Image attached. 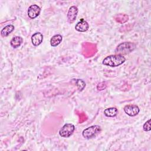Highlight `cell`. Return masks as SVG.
<instances>
[{
	"instance_id": "ac0fdd59",
	"label": "cell",
	"mask_w": 151,
	"mask_h": 151,
	"mask_svg": "<svg viewBox=\"0 0 151 151\" xmlns=\"http://www.w3.org/2000/svg\"><path fill=\"white\" fill-rule=\"evenodd\" d=\"M143 129L146 132H149L151 130L150 127V119H149L143 126Z\"/></svg>"
},
{
	"instance_id": "7c38bea8",
	"label": "cell",
	"mask_w": 151,
	"mask_h": 151,
	"mask_svg": "<svg viewBox=\"0 0 151 151\" xmlns=\"http://www.w3.org/2000/svg\"><path fill=\"white\" fill-rule=\"evenodd\" d=\"M63 40V37L60 34H57L52 37L50 40V44L52 47H56L59 45Z\"/></svg>"
},
{
	"instance_id": "8fae6325",
	"label": "cell",
	"mask_w": 151,
	"mask_h": 151,
	"mask_svg": "<svg viewBox=\"0 0 151 151\" xmlns=\"http://www.w3.org/2000/svg\"><path fill=\"white\" fill-rule=\"evenodd\" d=\"M114 19L117 22L124 24L129 20V16L125 14H118L114 17Z\"/></svg>"
},
{
	"instance_id": "2e32d148",
	"label": "cell",
	"mask_w": 151,
	"mask_h": 151,
	"mask_svg": "<svg viewBox=\"0 0 151 151\" xmlns=\"http://www.w3.org/2000/svg\"><path fill=\"white\" fill-rule=\"evenodd\" d=\"M76 114L78 116V123H82L87 120V116L84 112L76 110L75 111Z\"/></svg>"
},
{
	"instance_id": "7a4b0ae2",
	"label": "cell",
	"mask_w": 151,
	"mask_h": 151,
	"mask_svg": "<svg viewBox=\"0 0 151 151\" xmlns=\"http://www.w3.org/2000/svg\"><path fill=\"white\" fill-rule=\"evenodd\" d=\"M136 48V44L131 42H124L119 45L116 48L115 52L119 55H125L132 52Z\"/></svg>"
},
{
	"instance_id": "3957f363",
	"label": "cell",
	"mask_w": 151,
	"mask_h": 151,
	"mask_svg": "<svg viewBox=\"0 0 151 151\" xmlns=\"http://www.w3.org/2000/svg\"><path fill=\"white\" fill-rule=\"evenodd\" d=\"M97 51V46L95 44L86 42L82 44V54L86 58L91 57L96 54Z\"/></svg>"
},
{
	"instance_id": "5bb4252c",
	"label": "cell",
	"mask_w": 151,
	"mask_h": 151,
	"mask_svg": "<svg viewBox=\"0 0 151 151\" xmlns=\"http://www.w3.org/2000/svg\"><path fill=\"white\" fill-rule=\"evenodd\" d=\"M118 113V110L116 107H110L104 110V114L107 117H114Z\"/></svg>"
},
{
	"instance_id": "6da1fadb",
	"label": "cell",
	"mask_w": 151,
	"mask_h": 151,
	"mask_svg": "<svg viewBox=\"0 0 151 151\" xmlns=\"http://www.w3.org/2000/svg\"><path fill=\"white\" fill-rule=\"evenodd\" d=\"M125 58L122 55H111L104 58L102 63L105 65L114 67L122 64L125 61Z\"/></svg>"
},
{
	"instance_id": "4fadbf2b",
	"label": "cell",
	"mask_w": 151,
	"mask_h": 151,
	"mask_svg": "<svg viewBox=\"0 0 151 151\" xmlns=\"http://www.w3.org/2000/svg\"><path fill=\"white\" fill-rule=\"evenodd\" d=\"M22 41H23V40L21 37L15 36V37H14L12 38V40H11L10 44L13 48H16L19 47L21 45Z\"/></svg>"
},
{
	"instance_id": "9a60e30c",
	"label": "cell",
	"mask_w": 151,
	"mask_h": 151,
	"mask_svg": "<svg viewBox=\"0 0 151 151\" xmlns=\"http://www.w3.org/2000/svg\"><path fill=\"white\" fill-rule=\"evenodd\" d=\"M14 28H15L14 26L12 25H11V24L5 26L1 30V35L4 37H7L8 35H9L14 31Z\"/></svg>"
},
{
	"instance_id": "5b68a950",
	"label": "cell",
	"mask_w": 151,
	"mask_h": 151,
	"mask_svg": "<svg viewBox=\"0 0 151 151\" xmlns=\"http://www.w3.org/2000/svg\"><path fill=\"white\" fill-rule=\"evenodd\" d=\"M74 130L75 127L73 124L67 123L60 130L59 134L63 137H68L73 134Z\"/></svg>"
},
{
	"instance_id": "d6986e66",
	"label": "cell",
	"mask_w": 151,
	"mask_h": 151,
	"mask_svg": "<svg viewBox=\"0 0 151 151\" xmlns=\"http://www.w3.org/2000/svg\"><path fill=\"white\" fill-rule=\"evenodd\" d=\"M107 87V84L106 82H101L99 83L97 86V89L98 90H103Z\"/></svg>"
},
{
	"instance_id": "277c9868",
	"label": "cell",
	"mask_w": 151,
	"mask_h": 151,
	"mask_svg": "<svg viewBox=\"0 0 151 151\" xmlns=\"http://www.w3.org/2000/svg\"><path fill=\"white\" fill-rule=\"evenodd\" d=\"M101 130V128L100 126L95 125L90 126L86 129H85L82 133L83 137L87 139H90L94 136H96L97 133H99Z\"/></svg>"
},
{
	"instance_id": "8992f818",
	"label": "cell",
	"mask_w": 151,
	"mask_h": 151,
	"mask_svg": "<svg viewBox=\"0 0 151 151\" xmlns=\"http://www.w3.org/2000/svg\"><path fill=\"white\" fill-rule=\"evenodd\" d=\"M124 112L130 116H135L139 113V108L134 104H128L124 107Z\"/></svg>"
},
{
	"instance_id": "52a82bcc",
	"label": "cell",
	"mask_w": 151,
	"mask_h": 151,
	"mask_svg": "<svg viewBox=\"0 0 151 151\" xmlns=\"http://www.w3.org/2000/svg\"><path fill=\"white\" fill-rule=\"evenodd\" d=\"M41 12V8L36 4L29 6L28 9V15L31 19H34L37 17Z\"/></svg>"
},
{
	"instance_id": "e0dca14e",
	"label": "cell",
	"mask_w": 151,
	"mask_h": 151,
	"mask_svg": "<svg viewBox=\"0 0 151 151\" xmlns=\"http://www.w3.org/2000/svg\"><path fill=\"white\" fill-rule=\"evenodd\" d=\"M76 84L77 85V87L78 88V90L79 91H82L84 87H86V83L85 82L81 80V79H78L76 81Z\"/></svg>"
},
{
	"instance_id": "ba28073f",
	"label": "cell",
	"mask_w": 151,
	"mask_h": 151,
	"mask_svg": "<svg viewBox=\"0 0 151 151\" xmlns=\"http://www.w3.org/2000/svg\"><path fill=\"white\" fill-rule=\"evenodd\" d=\"M78 14V8L76 6H71L67 13V20L68 22L70 24H72L74 22L76 19L77 15Z\"/></svg>"
},
{
	"instance_id": "9c48e42d",
	"label": "cell",
	"mask_w": 151,
	"mask_h": 151,
	"mask_svg": "<svg viewBox=\"0 0 151 151\" xmlns=\"http://www.w3.org/2000/svg\"><path fill=\"white\" fill-rule=\"evenodd\" d=\"M88 28L89 25L88 22L83 18H81V20L75 26L76 29L79 32H85L88 30Z\"/></svg>"
},
{
	"instance_id": "30bf717a",
	"label": "cell",
	"mask_w": 151,
	"mask_h": 151,
	"mask_svg": "<svg viewBox=\"0 0 151 151\" xmlns=\"http://www.w3.org/2000/svg\"><path fill=\"white\" fill-rule=\"evenodd\" d=\"M43 40V35L41 32H35L31 37V41L34 46H38Z\"/></svg>"
}]
</instances>
